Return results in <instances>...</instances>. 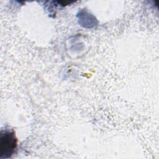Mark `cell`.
I'll use <instances>...</instances> for the list:
<instances>
[{"instance_id": "obj_1", "label": "cell", "mask_w": 159, "mask_h": 159, "mask_svg": "<svg viewBox=\"0 0 159 159\" xmlns=\"http://www.w3.org/2000/svg\"><path fill=\"white\" fill-rule=\"evenodd\" d=\"M17 147V140L14 132L1 131V158H9Z\"/></svg>"}]
</instances>
